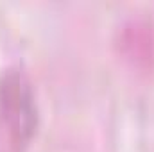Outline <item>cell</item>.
<instances>
[{
    "label": "cell",
    "mask_w": 154,
    "mask_h": 152,
    "mask_svg": "<svg viewBox=\"0 0 154 152\" xmlns=\"http://www.w3.org/2000/svg\"><path fill=\"white\" fill-rule=\"evenodd\" d=\"M38 106L29 77L18 68L0 75V129L9 145L22 152L36 134Z\"/></svg>",
    "instance_id": "obj_1"
}]
</instances>
